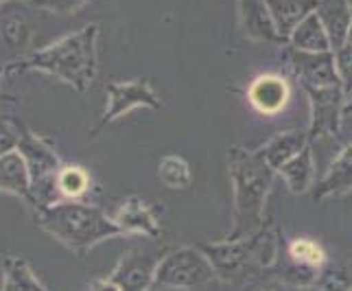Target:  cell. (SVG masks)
I'll list each match as a JSON object with an SVG mask.
<instances>
[{"instance_id":"30bf717a","label":"cell","mask_w":352,"mask_h":291,"mask_svg":"<svg viewBox=\"0 0 352 291\" xmlns=\"http://www.w3.org/2000/svg\"><path fill=\"white\" fill-rule=\"evenodd\" d=\"M285 57L291 72L298 77L302 88H331L342 86L335 66V53H305L296 51L289 44H285Z\"/></svg>"},{"instance_id":"5b68a950","label":"cell","mask_w":352,"mask_h":291,"mask_svg":"<svg viewBox=\"0 0 352 291\" xmlns=\"http://www.w3.org/2000/svg\"><path fill=\"white\" fill-rule=\"evenodd\" d=\"M18 151L22 153L31 175V208L38 211L44 208V206L62 202L57 191V177L64 164L53 149V144L27 129L20 140Z\"/></svg>"},{"instance_id":"ba28073f","label":"cell","mask_w":352,"mask_h":291,"mask_svg":"<svg viewBox=\"0 0 352 291\" xmlns=\"http://www.w3.org/2000/svg\"><path fill=\"white\" fill-rule=\"evenodd\" d=\"M309 96L311 103V123L307 129L309 142L326 138V136H339L344 123V107L348 103L342 86L331 88H302Z\"/></svg>"},{"instance_id":"ffe728a7","label":"cell","mask_w":352,"mask_h":291,"mask_svg":"<svg viewBox=\"0 0 352 291\" xmlns=\"http://www.w3.org/2000/svg\"><path fill=\"white\" fill-rule=\"evenodd\" d=\"M31 20L24 14V9L18 11H9L3 18H0V48H5V53L20 57L31 42Z\"/></svg>"},{"instance_id":"277c9868","label":"cell","mask_w":352,"mask_h":291,"mask_svg":"<svg viewBox=\"0 0 352 291\" xmlns=\"http://www.w3.org/2000/svg\"><path fill=\"white\" fill-rule=\"evenodd\" d=\"M35 224L79 257L105 239L120 237V230L110 215L83 202L62 200L38 208L35 211Z\"/></svg>"},{"instance_id":"8992f818","label":"cell","mask_w":352,"mask_h":291,"mask_svg":"<svg viewBox=\"0 0 352 291\" xmlns=\"http://www.w3.org/2000/svg\"><path fill=\"white\" fill-rule=\"evenodd\" d=\"M217 278L212 263L201 248H175L166 250L155 272L153 289H179L192 291L208 287Z\"/></svg>"},{"instance_id":"44dd1931","label":"cell","mask_w":352,"mask_h":291,"mask_svg":"<svg viewBox=\"0 0 352 291\" xmlns=\"http://www.w3.org/2000/svg\"><path fill=\"white\" fill-rule=\"evenodd\" d=\"M287 44L291 48H296V51H305V53H329V51H333L329 33H326V29L322 27V22H320L315 11L294 29V33L289 35Z\"/></svg>"},{"instance_id":"7402d4cb","label":"cell","mask_w":352,"mask_h":291,"mask_svg":"<svg viewBox=\"0 0 352 291\" xmlns=\"http://www.w3.org/2000/svg\"><path fill=\"white\" fill-rule=\"evenodd\" d=\"M5 291H51L24 257H7Z\"/></svg>"},{"instance_id":"5bb4252c","label":"cell","mask_w":352,"mask_h":291,"mask_svg":"<svg viewBox=\"0 0 352 291\" xmlns=\"http://www.w3.org/2000/svg\"><path fill=\"white\" fill-rule=\"evenodd\" d=\"M307 144H311L307 131L287 129V131H278V134H274L265 144H261L256 153L278 173V169L285 166L291 158H296Z\"/></svg>"},{"instance_id":"4316f807","label":"cell","mask_w":352,"mask_h":291,"mask_svg":"<svg viewBox=\"0 0 352 291\" xmlns=\"http://www.w3.org/2000/svg\"><path fill=\"white\" fill-rule=\"evenodd\" d=\"M22 125L11 116H0V155H5L9 151H16L20 147V140L24 136Z\"/></svg>"},{"instance_id":"1f68e13d","label":"cell","mask_w":352,"mask_h":291,"mask_svg":"<svg viewBox=\"0 0 352 291\" xmlns=\"http://www.w3.org/2000/svg\"><path fill=\"white\" fill-rule=\"evenodd\" d=\"M287 291H324L318 285H311V287H294V289H287Z\"/></svg>"},{"instance_id":"4fadbf2b","label":"cell","mask_w":352,"mask_h":291,"mask_svg":"<svg viewBox=\"0 0 352 291\" xmlns=\"http://www.w3.org/2000/svg\"><path fill=\"white\" fill-rule=\"evenodd\" d=\"M239 29L252 42H270V44H287L278 33L265 0H236Z\"/></svg>"},{"instance_id":"4dcf8cb0","label":"cell","mask_w":352,"mask_h":291,"mask_svg":"<svg viewBox=\"0 0 352 291\" xmlns=\"http://www.w3.org/2000/svg\"><path fill=\"white\" fill-rule=\"evenodd\" d=\"M5 276H7V257H0V291H5Z\"/></svg>"},{"instance_id":"8d00e7d4","label":"cell","mask_w":352,"mask_h":291,"mask_svg":"<svg viewBox=\"0 0 352 291\" xmlns=\"http://www.w3.org/2000/svg\"><path fill=\"white\" fill-rule=\"evenodd\" d=\"M0 3H9V0H0Z\"/></svg>"},{"instance_id":"f546056e","label":"cell","mask_w":352,"mask_h":291,"mask_svg":"<svg viewBox=\"0 0 352 291\" xmlns=\"http://www.w3.org/2000/svg\"><path fill=\"white\" fill-rule=\"evenodd\" d=\"M90 291H120V289L112 278L107 276V278H94L90 283Z\"/></svg>"},{"instance_id":"74e56055","label":"cell","mask_w":352,"mask_h":291,"mask_svg":"<svg viewBox=\"0 0 352 291\" xmlns=\"http://www.w3.org/2000/svg\"><path fill=\"white\" fill-rule=\"evenodd\" d=\"M263 291H272V289H263Z\"/></svg>"},{"instance_id":"e0dca14e","label":"cell","mask_w":352,"mask_h":291,"mask_svg":"<svg viewBox=\"0 0 352 291\" xmlns=\"http://www.w3.org/2000/svg\"><path fill=\"white\" fill-rule=\"evenodd\" d=\"M0 193H9L31 206V175L22 153L9 151L0 155Z\"/></svg>"},{"instance_id":"484cf974","label":"cell","mask_w":352,"mask_h":291,"mask_svg":"<svg viewBox=\"0 0 352 291\" xmlns=\"http://www.w3.org/2000/svg\"><path fill=\"white\" fill-rule=\"evenodd\" d=\"M318 285L324 291H350L352 289V272L346 265H333V268H322L318 276Z\"/></svg>"},{"instance_id":"cb8c5ba5","label":"cell","mask_w":352,"mask_h":291,"mask_svg":"<svg viewBox=\"0 0 352 291\" xmlns=\"http://www.w3.org/2000/svg\"><path fill=\"white\" fill-rule=\"evenodd\" d=\"M157 177L171 191H184L192 184V171L188 162L175 153H168L160 160V164H157Z\"/></svg>"},{"instance_id":"603a6c76","label":"cell","mask_w":352,"mask_h":291,"mask_svg":"<svg viewBox=\"0 0 352 291\" xmlns=\"http://www.w3.org/2000/svg\"><path fill=\"white\" fill-rule=\"evenodd\" d=\"M90 184H92L90 173L79 164H64L57 177L59 197L68 202H79L90 191Z\"/></svg>"},{"instance_id":"836d02e7","label":"cell","mask_w":352,"mask_h":291,"mask_svg":"<svg viewBox=\"0 0 352 291\" xmlns=\"http://www.w3.org/2000/svg\"><path fill=\"white\" fill-rule=\"evenodd\" d=\"M348 44H352V27H350V33H348Z\"/></svg>"},{"instance_id":"9a60e30c","label":"cell","mask_w":352,"mask_h":291,"mask_svg":"<svg viewBox=\"0 0 352 291\" xmlns=\"http://www.w3.org/2000/svg\"><path fill=\"white\" fill-rule=\"evenodd\" d=\"M322 27L329 33V40L333 46V53L337 48L348 44V33L352 27V11L346 0H318L315 7Z\"/></svg>"},{"instance_id":"8fae6325","label":"cell","mask_w":352,"mask_h":291,"mask_svg":"<svg viewBox=\"0 0 352 291\" xmlns=\"http://www.w3.org/2000/svg\"><path fill=\"white\" fill-rule=\"evenodd\" d=\"M110 217L118 226L120 235H138L147 239H157L162 233L160 217H157L155 208L136 195L125 197L116 206V211Z\"/></svg>"},{"instance_id":"7a4b0ae2","label":"cell","mask_w":352,"mask_h":291,"mask_svg":"<svg viewBox=\"0 0 352 291\" xmlns=\"http://www.w3.org/2000/svg\"><path fill=\"white\" fill-rule=\"evenodd\" d=\"M96 40H99V24H88V27L64 35L62 40L24 57L22 62L7 66L5 72L38 70L64 81L77 92H86L99 72Z\"/></svg>"},{"instance_id":"d590c367","label":"cell","mask_w":352,"mask_h":291,"mask_svg":"<svg viewBox=\"0 0 352 291\" xmlns=\"http://www.w3.org/2000/svg\"><path fill=\"white\" fill-rule=\"evenodd\" d=\"M5 75V70H0V77H3Z\"/></svg>"},{"instance_id":"ac0fdd59","label":"cell","mask_w":352,"mask_h":291,"mask_svg":"<svg viewBox=\"0 0 352 291\" xmlns=\"http://www.w3.org/2000/svg\"><path fill=\"white\" fill-rule=\"evenodd\" d=\"M265 5L270 9L278 33L287 42L298 24L315 11L318 0H265Z\"/></svg>"},{"instance_id":"2e32d148","label":"cell","mask_w":352,"mask_h":291,"mask_svg":"<svg viewBox=\"0 0 352 291\" xmlns=\"http://www.w3.org/2000/svg\"><path fill=\"white\" fill-rule=\"evenodd\" d=\"M352 188V142L337 153V158L331 162L329 171L315 186V202H324L329 197L342 195V193Z\"/></svg>"},{"instance_id":"7c38bea8","label":"cell","mask_w":352,"mask_h":291,"mask_svg":"<svg viewBox=\"0 0 352 291\" xmlns=\"http://www.w3.org/2000/svg\"><path fill=\"white\" fill-rule=\"evenodd\" d=\"M248 99L254 110L261 112L263 116H276L289 105L291 86L283 75L265 72V75H258L250 83Z\"/></svg>"},{"instance_id":"d4e9b609","label":"cell","mask_w":352,"mask_h":291,"mask_svg":"<svg viewBox=\"0 0 352 291\" xmlns=\"http://www.w3.org/2000/svg\"><path fill=\"white\" fill-rule=\"evenodd\" d=\"M287 257L302 265V268H311V270H322L324 263H326V252L324 248L313 239H294L291 244L287 246Z\"/></svg>"},{"instance_id":"f1b7e54d","label":"cell","mask_w":352,"mask_h":291,"mask_svg":"<svg viewBox=\"0 0 352 291\" xmlns=\"http://www.w3.org/2000/svg\"><path fill=\"white\" fill-rule=\"evenodd\" d=\"M35 7L55 11V14H75L77 9H81L88 0H33Z\"/></svg>"},{"instance_id":"d6a6232c","label":"cell","mask_w":352,"mask_h":291,"mask_svg":"<svg viewBox=\"0 0 352 291\" xmlns=\"http://www.w3.org/2000/svg\"><path fill=\"white\" fill-rule=\"evenodd\" d=\"M346 116H352V99H350V101L346 103V107H344V118H346Z\"/></svg>"},{"instance_id":"f35d334b","label":"cell","mask_w":352,"mask_h":291,"mask_svg":"<svg viewBox=\"0 0 352 291\" xmlns=\"http://www.w3.org/2000/svg\"><path fill=\"white\" fill-rule=\"evenodd\" d=\"M350 291H352V289H350Z\"/></svg>"},{"instance_id":"83f0119b","label":"cell","mask_w":352,"mask_h":291,"mask_svg":"<svg viewBox=\"0 0 352 291\" xmlns=\"http://www.w3.org/2000/svg\"><path fill=\"white\" fill-rule=\"evenodd\" d=\"M335 66H337V75L339 83H342V90L346 94V99H352V44H344L342 48L335 51Z\"/></svg>"},{"instance_id":"e575fe53","label":"cell","mask_w":352,"mask_h":291,"mask_svg":"<svg viewBox=\"0 0 352 291\" xmlns=\"http://www.w3.org/2000/svg\"><path fill=\"white\" fill-rule=\"evenodd\" d=\"M346 3H348V7H350V11H352V0H346Z\"/></svg>"},{"instance_id":"52a82bcc","label":"cell","mask_w":352,"mask_h":291,"mask_svg":"<svg viewBox=\"0 0 352 291\" xmlns=\"http://www.w3.org/2000/svg\"><path fill=\"white\" fill-rule=\"evenodd\" d=\"M105 96H107V105L105 112L99 120V125L92 129V138L99 136V131L114 123L116 118L123 114L136 110V107H151V110H160V96L155 94L151 88V83L147 79H131V81H112L105 86Z\"/></svg>"},{"instance_id":"3957f363","label":"cell","mask_w":352,"mask_h":291,"mask_svg":"<svg viewBox=\"0 0 352 291\" xmlns=\"http://www.w3.org/2000/svg\"><path fill=\"white\" fill-rule=\"evenodd\" d=\"M201 252L212 263L217 278L223 283L245 285L272 270L280 261V233L276 224H265L258 233L243 239H223L201 244Z\"/></svg>"},{"instance_id":"9c48e42d","label":"cell","mask_w":352,"mask_h":291,"mask_svg":"<svg viewBox=\"0 0 352 291\" xmlns=\"http://www.w3.org/2000/svg\"><path fill=\"white\" fill-rule=\"evenodd\" d=\"M164 254L166 250L133 248L123 254L110 278L120 291H149L153 289L157 265H160Z\"/></svg>"},{"instance_id":"6da1fadb","label":"cell","mask_w":352,"mask_h":291,"mask_svg":"<svg viewBox=\"0 0 352 291\" xmlns=\"http://www.w3.org/2000/svg\"><path fill=\"white\" fill-rule=\"evenodd\" d=\"M228 175L232 184V230L226 239L250 237L265 226V206L276 182V171L256 151L228 149Z\"/></svg>"},{"instance_id":"d6986e66","label":"cell","mask_w":352,"mask_h":291,"mask_svg":"<svg viewBox=\"0 0 352 291\" xmlns=\"http://www.w3.org/2000/svg\"><path fill=\"white\" fill-rule=\"evenodd\" d=\"M278 177L285 182V186L294 195H305L313 186L315 180V158H313V144H307L296 158L278 169Z\"/></svg>"}]
</instances>
